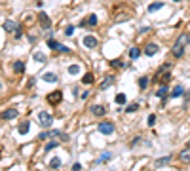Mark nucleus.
Listing matches in <instances>:
<instances>
[{"instance_id":"1","label":"nucleus","mask_w":190,"mask_h":171,"mask_svg":"<svg viewBox=\"0 0 190 171\" xmlns=\"http://www.w3.org/2000/svg\"><path fill=\"white\" fill-rule=\"evenodd\" d=\"M188 42H190V36L186 34V32L179 34L175 46H173V55H175V57H183V48H184V44H188Z\"/></svg>"},{"instance_id":"2","label":"nucleus","mask_w":190,"mask_h":171,"mask_svg":"<svg viewBox=\"0 0 190 171\" xmlns=\"http://www.w3.org/2000/svg\"><path fill=\"white\" fill-rule=\"evenodd\" d=\"M38 124L42 125V128H50L51 124H53V116H51L50 112H38Z\"/></svg>"},{"instance_id":"3","label":"nucleus","mask_w":190,"mask_h":171,"mask_svg":"<svg viewBox=\"0 0 190 171\" xmlns=\"http://www.w3.org/2000/svg\"><path fill=\"white\" fill-rule=\"evenodd\" d=\"M99 133H103V135L114 133V124H112V122H101L99 124Z\"/></svg>"},{"instance_id":"4","label":"nucleus","mask_w":190,"mask_h":171,"mask_svg":"<svg viewBox=\"0 0 190 171\" xmlns=\"http://www.w3.org/2000/svg\"><path fill=\"white\" fill-rule=\"evenodd\" d=\"M61 101H63V91H59V89L48 95V103H50V105H59Z\"/></svg>"},{"instance_id":"5","label":"nucleus","mask_w":190,"mask_h":171,"mask_svg":"<svg viewBox=\"0 0 190 171\" xmlns=\"http://www.w3.org/2000/svg\"><path fill=\"white\" fill-rule=\"evenodd\" d=\"M82 44H84V48H90V50H93V48L99 46V40H97L95 36H84Z\"/></svg>"},{"instance_id":"6","label":"nucleus","mask_w":190,"mask_h":171,"mask_svg":"<svg viewBox=\"0 0 190 171\" xmlns=\"http://www.w3.org/2000/svg\"><path fill=\"white\" fill-rule=\"evenodd\" d=\"M50 137H51V139H59V141H68V135H67V133H63V131H59V129H51V131H50Z\"/></svg>"},{"instance_id":"7","label":"nucleus","mask_w":190,"mask_h":171,"mask_svg":"<svg viewBox=\"0 0 190 171\" xmlns=\"http://www.w3.org/2000/svg\"><path fill=\"white\" fill-rule=\"evenodd\" d=\"M38 21H40V25H42L44 28H50L51 27L50 17H48V14H44V11H40V14H38Z\"/></svg>"},{"instance_id":"8","label":"nucleus","mask_w":190,"mask_h":171,"mask_svg":"<svg viewBox=\"0 0 190 171\" xmlns=\"http://www.w3.org/2000/svg\"><path fill=\"white\" fill-rule=\"evenodd\" d=\"M15 116H17V108H8V110H4L0 114L2 120H11V118H15Z\"/></svg>"},{"instance_id":"9","label":"nucleus","mask_w":190,"mask_h":171,"mask_svg":"<svg viewBox=\"0 0 190 171\" xmlns=\"http://www.w3.org/2000/svg\"><path fill=\"white\" fill-rule=\"evenodd\" d=\"M4 31L6 32H15V31H19V25L15 21H10V19H8V21L4 23Z\"/></svg>"},{"instance_id":"10","label":"nucleus","mask_w":190,"mask_h":171,"mask_svg":"<svg viewBox=\"0 0 190 171\" xmlns=\"http://www.w3.org/2000/svg\"><path fill=\"white\" fill-rule=\"evenodd\" d=\"M112 84H114V76L108 74V76H105V80L99 84V89H107V88H110Z\"/></svg>"},{"instance_id":"11","label":"nucleus","mask_w":190,"mask_h":171,"mask_svg":"<svg viewBox=\"0 0 190 171\" xmlns=\"http://www.w3.org/2000/svg\"><path fill=\"white\" fill-rule=\"evenodd\" d=\"M179 160L183 162V164H190V146H186V148L179 154Z\"/></svg>"},{"instance_id":"12","label":"nucleus","mask_w":190,"mask_h":171,"mask_svg":"<svg viewBox=\"0 0 190 171\" xmlns=\"http://www.w3.org/2000/svg\"><path fill=\"white\" fill-rule=\"evenodd\" d=\"M42 78H44V82H48V84H55V82H57V80H59L55 72H46V74L42 76Z\"/></svg>"},{"instance_id":"13","label":"nucleus","mask_w":190,"mask_h":171,"mask_svg":"<svg viewBox=\"0 0 190 171\" xmlns=\"http://www.w3.org/2000/svg\"><path fill=\"white\" fill-rule=\"evenodd\" d=\"M156 97H158V99H164L165 95H167V84H162L158 89H156V93H154Z\"/></svg>"},{"instance_id":"14","label":"nucleus","mask_w":190,"mask_h":171,"mask_svg":"<svg viewBox=\"0 0 190 171\" xmlns=\"http://www.w3.org/2000/svg\"><path fill=\"white\" fill-rule=\"evenodd\" d=\"M154 53H158V46L156 44H147L144 46V55H154Z\"/></svg>"},{"instance_id":"15","label":"nucleus","mask_w":190,"mask_h":171,"mask_svg":"<svg viewBox=\"0 0 190 171\" xmlns=\"http://www.w3.org/2000/svg\"><path fill=\"white\" fill-rule=\"evenodd\" d=\"M105 112L107 110H105L103 105H93V107H91V114H95V116H103Z\"/></svg>"},{"instance_id":"16","label":"nucleus","mask_w":190,"mask_h":171,"mask_svg":"<svg viewBox=\"0 0 190 171\" xmlns=\"http://www.w3.org/2000/svg\"><path fill=\"white\" fill-rule=\"evenodd\" d=\"M171 154H167V156H164V158H160V160H156V167H162V165H165V164H169L171 162Z\"/></svg>"},{"instance_id":"17","label":"nucleus","mask_w":190,"mask_h":171,"mask_svg":"<svg viewBox=\"0 0 190 171\" xmlns=\"http://www.w3.org/2000/svg\"><path fill=\"white\" fill-rule=\"evenodd\" d=\"M29 122H23V124H19V128H17V131L21 133V135H27V133H29Z\"/></svg>"},{"instance_id":"18","label":"nucleus","mask_w":190,"mask_h":171,"mask_svg":"<svg viewBox=\"0 0 190 171\" xmlns=\"http://www.w3.org/2000/svg\"><path fill=\"white\" fill-rule=\"evenodd\" d=\"M32 59H34L36 63H46V55L40 53V51H34V53H32Z\"/></svg>"},{"instance_id":"19","label":"nucleus","mask_w":190,"mask_h":171,"mask_svg":"<svg viewBox=\"0 0 190 171\" xmlns=\"http://www.w3.org/2000/svg\"><path fill=\"white\" fill-rule=\"evenodd\" d=\"M110 158H112V152H105L101 158H97V160H95V164H105V162H108Z\"/></svg>"},{"instance_id":"20","label":"nucleus","mask_w":190,"mask_h":171,"mask_svg":"<svg viewBox=\"0 0 190 171\" xmlns=\"http://www.w3.org/2000/svg\"><path fill=\"white\" fill-rule=\"evenodd\" d=\"M184 93V88L183 86H175V88H173V91H171V97H181Z\"/></svg>"},{"instance_id":"21","label":"nucleus","mask_w":190,"mask_h":171,"mask_svg":"<svg viewBox=\"0 0 190 171\" xmlns=\"http://www.w3.org/2000/svg\"><path fill=\"white\" fill-rule=\"evenodd\" d=\"M148 84H150V78H148V76H141L139 78V88L141 89H147Z\"/></svg>"},{"instance_id":"22","label":"nucleus","mask_w":190,"mask_h":171,"mask_svg":"<svg viewBox=\"0 0 190 171\" xmlns=\"http://www.w3.org/2000/svg\"><path fill=\"white\" fill-rule=\"evenodd\" d=\"M86 25H90V27H95V25H97V15H95V14L88 15V19H86Z\"/></svg>"},{"instance_id":"23","label":"nucleus","mask_w":190,"mask_h":171,"mask_svg":"<svg viewBox=\"0 0 190 171\" xmlns=\"http://www.w3.org/2000/svg\"><path fill=\"white\" fill-rule=\"evenodd\" d=\"M14 71H15V72H25V63H23V61H15Z\"/></svg>"},{"instance_id":"24","label":"nucleus","mask_w":190,"mask_h":171,"mask_svg":"<svg viewBox=\"0 0 190 171\" xmlns=\"http://www.w3.org/2000/svg\"><path fill=\"white\" fill-rule=\"evenodd\" d=\"M162 8H164V2H154V4L148 6V11H158V10H162Z\"/></svg>"},{"instance_id":"25","label":"nucleus","mask_w":190,"mask_h":171,"mask_svg":"<svg viewBox=\"0 0 190 171\" xmlns=\"http://www.w3.org/2000/svg\"><path fill=\"white\" fill-rule=\"evenodd\" d=\"M93 74H91V72H86V74H84V78H82V82L84 84H93Z\"/></svg>"},{"instance_id":"26","label":"nucleus","mask_w":190,"mask_h":171,"mask_svg":"<svg viewBox=\"0 0 190 171\" xmlns=\"http://www.w3.org/2000/svg\"><path fill=\"white\" fill-rule=\"evenodd\" d=\"M48 46H50V48H51V50H57V51H59V46H61V44H59V42H57V40H53V38H50V40H48Z\"/></svg>"},{"instance_id":"27","label":"nucleus","mask_w":190,"mask_h":171,"mask_svg":"<svg viewBox=\"0 0 190 171\" xmlns=\"http://www.w3.org/2000/svg\"><path fill=\"white\" fill-rule=\"evenodd\" d=\"M139 55H141V50H139V48H131V50H129V57H131V59H137Z\"/></svg>"},{"instance_id":"28","label":"nucleus","mask_w":190,"mask_h":171,"mask_svg":"<svg viewBox=\"0 0 190 171\" xmlns=\"http://www.w3.org/2000/svg\"><path fill=\"white\" fill-rule=\"evenodd\" d=\"M78 72H80V67H78V65H70V67H68V74L76 76Z\"/></svg>"},{"instance_id":"29","label":"nucleus","mask_w":190,"mask_h":171,"mask_svg":"<svg viewBox=\"0 0 190 171\" xmlns=\"http://www.w3.org/2000/svg\"><path fill=\"white\" fill-rule=\"evenodd\" d=\"M57 146H59V142H57V141H51V142H48V145H46V148H44V150H46V152H50V150L57 148Z\"/></svg>"},{"instance_id":"30","label":"nucleus","mask_w":190,"mask_h":171,"mask_svg":"<svg viewBox=\"0 0 190 171\" xmlns=\"http://www.w3.org/2000/svg\"><path fill=\"white\" fill-rule=\"evenodd\" d=\"M110 67H112V68H120V67H124L122 59H112V61H110Z\"/></svg>"},{"instance_id":"31","label":"nucleus","mask_w":190,"mask_h":171,"mask_svg":"<svg viewBox=\"0 0 190 171\" xmlns=\"http://www.w3.org/2000/svg\"><path fill=\"white\" fill-rule=\"evenodd\" d=\"M59 165H61V160H59V158H53V160L50 162V167H51V169H57Z\"/></svg>"},{"instance_id":"32","label":"nucleus","mask_w":190,"mask_h":171,"mask_svg":"<svg viewBox=\"0 0 190 171\" xmlns=\"http://www.w3.org/2000/svg\"><path fill=\"white\" fill-rule=\"evenodd\" d=\"M116 103L124 105V103H126V95H124V93H118V95H116Z\"/></svg>"},{"instance_id":"33","label":"nucleus","mask_w":190,"mask_h":171,"mask_svg":"<svg viewBox=\"0 0 190 171\" xmlns=\"http://www.w3.org/2000/svg\"><path fill=\"white\" fill-rule=\"evenodd\" d=\"M137 108H139V103H131V105H129V107L126 108V112H135Z\"/></svg>"},{"instance_id":"34","label":"nucleus","mask_w":190,"mask_h":171,"mask_svg":"<svg viewBox=\"0 0 190 171\" xmlns=\"http://www.w3.org/2000/svg\"><path fill=\"white\" fill-rule=\"evenodd\" d=\"M72 32H74V25H68L67 28H65V34L67 36H72Z\"/></svg>"},{"instance_id":"35","label":"nucleus","mask_w":190,"mask_h":171,"mask_svg":"<svg viewBox=\"0 0 190 171\" xmlns=\"http://www.w3.org/2000/svg\"><path fill=\"white\" fill-rule=\"evenodd\" d=\"M48 137H50V131H42V133L38 135V139H40V141H46Z\"/></svg>"},{"instance_id":"36","label":"nucleus","mask_w":190,"mask_h":171,"mask_svg":"<svg viewBox=\"0 0 190 171\" xmlns=\"http://www.w3.org/2000/svg\"><path fill=\"white\" fill-rule=\"evenodd\" d=\"M59 51H61V53H70V48H67V46H59Z\"/></svg>"},{"instance_id":"37","label":"nucleus","mask_w":190,"mask_h":171,"mask_svg":"<svg viewBox=\"0 0 190 171\" xmlns=\"http://www.w3.org/2000/svg\"><path fill=\"white\" fill-rule=\"evenodd\" d=\"M154 122H156V116L150 114V116H148V125H154Z\"/></svg>"},{"instance_id":"38","label":"nucleus","mask_w":190,"mask_h":171,"mask_svg":"<svg viewBox=\"0 0 190 171\" xmlns=\"http://www.w3.org/2000/svg\"><path fill=\"white\" fill-rule=\"evenodd\" d=\"M139 142H141V137H135V141H133V142H131V146H135V145H139Z\"/></svg>"},{"instance_id":"39","label":"nucleus","mask_w":190,"mask_h":171,"mask_svg":"<svg viewBox=\"0 0 190 171\" xmlns=\"http://www.w3.org/2000/svg\"><path fill=\"white\" fill-rule=\"evenodd\" d=\"M80 97H82V99H88V97H90V91H84V93H82V95H80Z\"/></svg>"},{"instance_id":"40","label":"nucleus","mask_w":190,"mask_h":171,"mask_svg":"<svg viewBox=\"0 0 190 171\" xmlns=\"http://www.w3.org/2000/svg\"><path fill=\"white\" fill-rule=\"evenodd\" d=\"M72 169H74V171H78V169H82V165H80V164H74V165H72Z\"/></svg>"},{"instance_id":"41","label":"nucleus","mask_w":190,"mask_h":171,"mask_svg":"<svg viewBox=\"0 0 190 171\" xmlns=\"http://www.w3.org/2000/svg\"><path fill=\"white\" fill-rule=\"evenodd\" d=\"M186 146H190V139H188V142H186Z\"/></svg>"},{"instance_id":"42","label":"nucleus","mask_w":190,"mask_h":171,"mask_svg":"<svg viewBox=\"0 0 190 171\" xmlns=\"http://www.w3.org/2000/svg\"><path fill=\"white\" fill-rule=\"evenodd\" d=\"M175 2H177V0H175Z\"/></svg>"}]
</instances>
